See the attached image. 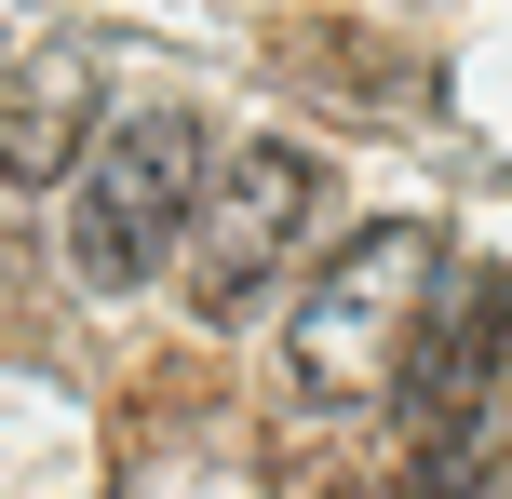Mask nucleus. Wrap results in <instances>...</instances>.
<instances>
[{"label":"nucleus","instance_id":"f257e3e1","mask_svg":"<svg viewBox=\"0 0 512 499\" xmlns=\"http://www.w3.org/2000/svg\"><path fill=\"white\" fill-rule=\"evenodd\" d=\"M432 270H445V230H418V216H378V230L324 243V270L297 284V338H283L297 405H378L418 351Z\"/></svg>","mask_w":512,"mask_h":499},{"label":"nucleus","instance_id":"f03ea898","mask_svg":"<svg viewBox=\"0 0 512 499\" xmlns=\"http://www.w3.org/2000/svg\"><path fill=\"white\" fill-rule=\"evenodd\" d=\"M203 162H216V135L189 122V108L95 122V149H81V176H68V270L95 297H135L149 270H176L189 203H203Z\"/></svg>","mask_w":512,"mask_h":499},{"label":"nucleus","instance_id":"7ed1b4c3","mask_svg":"<svg viewBox=\"0 0 512 499\" xmlns=\"http://www.w3.org/2000/svg\"><path fill=\"white\" fill-rule=\"evenodd\" d=\"M310 230H324V162L283 149V135H243V149L203 162V203H189V243H176V284L189 311L230 338L283 297V270L310 257Z\"/></svg>","mask_w":512,"mask_h":499},{"label":"nucleus","instance_id":"20e7f679","mask_svg":"<svg viewBox=\"0 0 512 499\" xmlns=\"http://www.w3.org/2000/svg\"><path fill=\"white\" fill-rule=\"evenodd\" d=\"M499 351H512V284H499L486 257H459V243H445V270H432V311H418V351H405V378H391L405 432L499 419Z\"/></svg>","mask_w":512,"mask_h":499},{"label":"nucleus","instance_id":"39448f33","mask_svg":"<svg viewBox=\"0 0 512 499\" xmlns=\"http://www.w3.org/2000/svg\"><path fill=\"white\" fill-rule=\"evenodd\" d=\"M95 122H108V68H95V41H27L14 68H0V189H54V176H81Z\"/></svg>","mask_w":512,"mask_h":499},{"label":"nucleus","instance_id":"423d86ee","mask_svg":"<svg viewBox=\"0 0 512 499\" xmlns=\"http://www.w3.org/2000/svg\"><path fill=\"white\" fill-rule=\"evenodd\" d=\"M499 459H512V351H499Z\"/></svg>","mask_w":512,"mask_h":499}]
</instances>
